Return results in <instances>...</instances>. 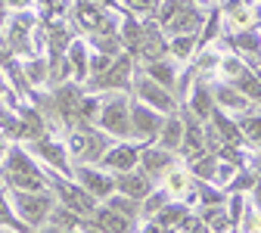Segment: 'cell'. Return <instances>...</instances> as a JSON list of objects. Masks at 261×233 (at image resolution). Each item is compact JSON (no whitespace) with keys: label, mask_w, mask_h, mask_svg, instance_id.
Returning <instances> with one entry per match:
<instances>
[{"label":"cell","mask_w":261,"mask_h":233,"mask_svg":"<svg viewBox=\"0 0 261 233\" xmlns=\"http://www.w3.org/2000/svg\"><path fill=\"white\" fill-rule=\"evenodd\" d=\"M4 180H7V190H47V174L38 168V162L31 159V152L19 149V146H10L7 156H4Z\"/></svg>","instance_id":"cell-1"},{"label":"cell","mask_w":261,"mask_h":233,"mask_svg":"<svg viewBox=\"0 0 261 233\" xmlns=\"http://www.w3.org/2000/svg\"><path fill=\"white\" fill-rule=\"evenodd\" d=\"M10 202L16 209V215L31 227V230H38L47 224L53 205H56V199L50 190H10Z\"/></svg>","instance_id":"cell-2"},{"label":"cell","mask_w":261,"mask_h":233,"mask_svg":"<svg viewBox=\"0 0 261 233\" xmlns=\"http://www.w3.org/2000/svg\"><path fill=\"white\" fill-rule=\"evenodd\" d=\"M96 124H100L106 134L124 140L130 137V99L124 93H112L103 99L100 106V118H96Z\"/></svg>","instance_id":"cell-3"},{"label":"cell","mask_w":261,"mask_h":233,"mask_svg":"<svg viewBox=\"0 0 261 233\" xmlns=\"http://www.w3.org/2000/svg\"><path fill=\"white\" fill-rule=\"evenodd\" d=\"M130 87H134V99L137 103H143V106H149V109H155L159 115H174L177 112V99H174V93L171 90H165L162 84H155L152 78H146L143 72L140 75H134V81H130Z\"/></svg>","instance_id":"cell-4"},{"label":"cell","mask_w":261,"mask_h":233,"mask_svg":"<svg viewBox=\"0 0 261 233\" xmlns=\"http://www.w3.org/2000/svg\"><path fill=\"white\" fill-rule=\"evenodd\" d=\"M47 184H53V190H56V196H59V205H65L69 212H75V215H81V218H90V215H93L96 199H93L90 193H84L78 184H69L62 174L47 177Z\"/></svg>","instance_id":"cell-5"},{"label":"cell","mask_w":261,"mask_h":233,"mask_svg":"<svg viewBox=\"0 0 261 233\" xmlns=\"http://www.w3.org/2000/svg\"><path fill=\"white\" fill-rule=\"evenodd\" d=\"M130 81H134V59L124 53V56H115V59H112V65H109L103 75L90 78V87H93V90L124 93V90L130 87Z\"/></svg>","instance_id":"cell-6"},{"label":"cell","mask_w":261,"mask_h":233,"mask_svg":"<svg viewBox=\"0 0 261 233\" xmlns=\"http://www.w3.org/2000/svg\"><path fill=\"white\" fill-rule=\"evenodd\" d=\"M75 174V184L90 193L96 202H106V199L115 193V174L103 171V168H93V165H78V168L72 171Z\"/></svg>","instance_id":"cell-7"},{"label":"cell","mask_w":261,"mask_h":233,"mask_svg":"<svg viewBox=\"0 0 261 233\" xmlns=\"http://www.w3.org/2000/svg\"><path fill=\"white\" fill-rule=\"evenodd\" d=\"M162 124H165V115H159L155 109L137 103V99H130V137L143 140V146H146L149 140L159 137Z\"/></svg>","instance_id":"cell-8"},{"label":"cell","mask_w":261,"mask_h":233,"mask_svg":"<svg viewBox=\"0 0 261 233\" xmlns=\"http://www.w3.org/2000/svg\"><path fill=\"white\" fill-rule=\"evenodd\" d=\"M31 156L44 159V165H50V168L62 177L72 174V162H69V152H65V146L59 140H50V137H41V140H31Z\"/></svg>","instance_id":"cell-9"},{"label":"cell","mask_w":261,"mask_h":233,"mask_svg":"<svg viewBox=\"0 0 261 233\" xmlns=\"http://www.w3.org/2000/svg\"><path fill=\"white\" fill-rule=\"evenodd\" d=\"M103 162V171L109 174H124V171H134L137 162H140V146L134 143H118V146H109L106 156L100 159Z\"/></svg>","instance_id":"cell-10"},{"label":"cell","mask_w":261,"mask_h":233,"mask_svg":"<svg viewBox=\"0 0 261 233\" xmlns=\"http://www.w3.org/2000/svg\"><path fill=\"white\" fill-rule=\"evenodd\" d=\"M81 99H84V93H81V87H78L75 81H65L62 87H56V93H53V106L59 109V115H62L65 124H78Z\"/></svg>","instance_id":"cell-11"},{"label":"cell","mask_w":261,"mask_h":233,"mask_svg":"<svg viewBox=\"0 0 261 233\" xmlns=\"http://www.w3.org/2000/svg\"><path fill=\"white\" fill-rule=\"evenodd\" d=\"M152 177H146L140 168L134 171H124V174H115V193L127 196V199H137V202H143V199L152 193Z\"/></svg>","instance_id":"cell-12"},{"label":"cell","mask_w":261,"mask_h":233,"mask_svg":"<svg viewBox=\"0 0 261 233\" xmlns=\"http://www.w3.org/2000/svg\"><path fill=\"white\" fill-rule=\"evenodd\" d=\"M137 168L146 174V177H162V174H168L171 168H174V159H171V152H165V149H159V146H143L140 149V162H137Z\"/></svg>","instance_id":"cell-13"},{"label":"cell","mask_w":261,"mask_h":233,"mask_svg":"<svg viewBox=\"0 0 261 233\" xmlns=\"http://www.w3.org/2000/svg\"><path fill=\"white\" fill-rule=\"evenodd\" d=\"M90 224L100 230V233H130L137 221H130V218L118 215V212L109 209V205H96L93 215H90Z\"/></svg>","instance_id":"cell-14"},{"label":"cell","mask_w":261,"mask_h":233,"mask_svg":"<svg viewBox=\"0 0 261 233\" xmlns=\"http://www.w3.org/2000/svg\"><path fill=\"white\" fill-rule=\"evenodd\" d=\"M65 62H69V72L75 75V84L87 81L90 78V47H87V41L78 38L65 47Z\"/></svg>","instance_id":"cell-15"},{"label":"cell","mask_w":261,"mask_h":233,"mask_svg":"<svg viewBox=\"0 0 261 233\" xmlns=\"http://www.w3.org/2000/svg\"><path fill=\"white\" fill-rule=\"evenodd\" d=\"M75 19H78V25L87 31V35H93V31H100V28L109 22V16L103 13V7L96 4V0H78Z\"/></svg>","instance_id":"cell-16"},{"label":"cell","mask_w":261,"mask_h":233,"mask_svg":"<svg viewBox=\"0 0 261 233\" xmlns=\"http://www.w3.org/2000/svg\"><path fill=\"white\" fill-rule=\"evenodd\" d=\"M16 118H19V124H22V140H41V137H44L47 124H44V115H41L38 109L19 103V106H16Z\"/></svg>","instance_id":"cell-17"},{"label":"cell","mask_w":261,"mask_h":233,"mask_svg":"<svg viewBox=\"0 0 261 233\" xmlns=\"http://www.w3.org/2000/svg\"><path fill=\"white\" fill-rule=\"evenodd\" d=\"M155 143H159V149H165V152L180 149V143H184V118L168 115L165 124H162V131H159V137H155Z\"/></svg>","instance_id":"cell-18"},{"label":"cell","mask_w":261,"mask_h":233,"mask_svg":"<svg viewBox=\"0 0 261 233\" xmlns=\"http://www.w3.org/2000/svg\"><path fill=\"white\" fill-rule=\"evenodd\" d=\"M180 149H184L187 156H193V159L205 156V137H202L199 124L193 121V115H187V121H184V143H180ZM193 159H190V162H193Z\"/></svg>","instance_id":"cell-19"},{"label":"cell","mask_w":261,"mask_h":233,"mask_svg":"<svg viewBox=\"0 0 261 233\" xmlns=\"http://www.w3.org/2000/svg\"><path fill=\"white\" fill-rule=\"evenodd\" d=\"M0 227H7V230H13V233H35L19 215H16V209H13V202H10V190H0Z\"/></svg>","instance_id":"cell-20"},{"label":"cell","mask_w":261,"mask_h":233,"mask_svg":"<svg viewBox=\"0 0 261 233\" xmlns=\"http://www.w3.org/2000/svg\"><path fill=\"white\" fill-rule=\"evenodd\" d=\"M146 78H152L155 84H162L165 90H171L174 93V87H177V72H174V65L171 62H162V59H155V62H149L146 65V72H143Z\"/></svg>","instance_id":"cell-21"},{"label":"cell","mask_w":261,"mask_h":233,"mask_svg":"<svg viewBox=\"0 0 261 233\" xmlns=\"http://www.w3.org/2000/svg\"><path fill=\"white\" fill-rule=\"evenodd\" d=\"M190 218V209L184 205V202H168L165 209H162L155 218H149V221H155L159 227H165V230H174L177 224H184Z\"/></svg>","instance_id":"cell-22"},{"label":"cell","mask_w":261,"mask_h":233,"mask_svg":"<svg viewBox=\"0 0 261 233\" xmlns=\"http://www.w3.org/2000/svg\"><path fill=\"white\" fill-rule=\"evenodd\" d=\"M109 143H106V134H100V131H93L87 127V146H84V156H81V165H93V162H100L106 156Z\"/></svg>","instance_id":"cell-23"},{"label":"cell","mask_w":261,"mask_h":233,"mask_svg":"<svg viewBox=\"0 0 261 233\" xmlns=\"http://www.w3.org/2000/svg\"><path fill=\"white\" fill-rule=\"evenodd\" d=\"M190 109H193L196 118H208V115H212L215 99H212V90H208L205 84H196V90H193V96H190Z\"/></svg>","instance_id":"cell-24"},{"label":"cell","mask_w":261,"mask_h":233,"mask_svg":"<svg viewBox=\"0 0 261 233\" xmlns=\"http://www.w3.org/2000/svg\"><path fill=\"white\" fill-rule=\"evenodd\" d=\"M233 87H237L243 96H252V99H258V103H261V81H258L249 69H243V65H240L237 75H233Z\"/></svg>","instance_id":"cell-25"},{"label":"cell","mask_w":261,"mask_h":233,"mask_svg":"<svg viewBox=\"0 0 261 233\" xmlns=\"http://www.w3.org/2000/svg\"><path fill=\"white\" fill-rule=\"evenodd\" d=\"M106 205H109V209H115L118 215L130 218V221H137V218H140V202H137V199L121 196V193H112V196L106 199Z\"/></svg>","instance_id":"cell-26"},{"label":"cell","mask_w":261,"mask_h":233,"mask_svg":"<svg viewBox=\"0 0 261 233\" xmlns=\"http://www.w3.org/2000/svg\"><path fill=\"white\" fill-rule=\"evenodd\" d=\"M199 221L208 227V233H227V230L233 227V224H230V215H227L224 209H205Z\"/></svg>","instance_id":"cell-27"},{"label":"cell","mask_w":261,"mask_h":233,"mask_svg":"<svg viewBox=\"0 0 261 233\" xmlns=\"http://www.w3.org/2000/svg\"><path fill=\"white\" fill-rule=\"evenodd\" d=\"M215 99H218L221 106H227V109H246V96L240 90H233L230 84H221L215 90Z\"/></svg>","instance_id":"cell-28"},{"label":"cell","mask_w":261,"mask_h":233,"mask_svg":"<svg viewBox=\"0 0 261 233\" xmlns=\"http://www.w3.org/2000/svg\"><path fill=\"white\" fill-rule=\"evenodd\" d=\"M168 205V193L165 190H152L146 199H143V202H140V215H146V218H155L162 209H165Z\"/></svg>","instance_id":"cell-29"},{"label":"cell","mask_w":261,"mask_h":233,"mask_svg":"<svg viewBox=\"0 0 261 233\" xmlns=\"http://www.w3.org/2000/svg\"><path fill=\"white\" fill-rule=\"evenodd\" d=\"M193 50H196V35H177V38H168V53H171L174 59H187Z\"/></svg>","instance_id":"cell-30"},{"label":"cell","mask_w":261,"mask_h":233,"mask_svg":"<svg viewBox=\"0 0 261 233\" xmlns=\"http://www.w3.org/2000/svg\"><path fill=\"white\" fill-rule=\"evenodd\" d=\"M215 168H218V159H215V156H199V159L190 162L193 177H202V180H212V177H215Z\"/></svg>","instance_id":"cell-31"},{"label":"cell","mask_w":261,"mask_h":233,"mask_svg":"<svg viewBox=\"0 0 261 233\" xmlns=\"http://www.w3.org/2000/svg\"><path fill=\"white\" fill-rule=\"evenodd\" d=\"M212 118H215V124H218V131H221V140H224V143H230V146H233V143H240V140H243L240 127H237L233 121H227L221 112H215Z\"/></svg>","instance_id":"cell-32"},{"label":"cell","mask_w":261,"mask_h":233,"mask_svg":"<svg viewBox=\"0 0 261 233\" xmlns=\"http://www.w3.org/2000/svg\"><path fill=\"white\" fill-rule=\"evenodd\" d=\"M22 75H25V81H28V84H41V81H44V75H47L44 59H28V62H25V69H22Z\"/></svg>","instance_id":"cell-33"},{"label":"cell","mask_w":261,"mask_h":233,"mask_svg":"<svg viewBox=\"0 0 261 233\" xmlns=\"http://www.w3.org/2000/svg\"><path fill=\"white\" fill-rule=\"evenodd\" d=\"M112 59H115V56H106V53H90V78L103 75L109 65H112ZM90 78H87V81H90Z\"/></svg>","instance_id":"cell-34"},{"label":"cell","mask_w":261,"mask_h":233,"mask_svg":"<svg viewBox=\"0 0 261 233\" xmlns=\"http://www.w3.org/2000/svg\"><path fill=\"white\" fill-rule=\"evenodd\" d=\"M159 4H162V0H124V7H127L130 13H140V16L155 13V10H159Z\"/></svg>","instance_id":"cell-35"},{"label":"cell","mask_w":261,"mask_h":233,"mask_svg":"<svg viewBox=\"0 0 261 233\" xmlns=\"http://www.w3.org/2000/svg\"><path fill=\"white\" fill-rule=\"evenodd\" d=\"M237 47H243V50H258V47H261V41H258L255 31H246V35H240V38H237Z\"/></svg>","instance_id":"cell-36"},{"label":"cell","mask_w":261,"mask_h":233,"mask_svg":"<svg viewBox=\"0 0 261 233\" xmlns=\"http://www.w3.org/2000/svg\"><path fill=\"white\" fill-rule=\"evenodd\" d=\"M243 127H246V134H249L252 140H258V143H261V118H246V124H243Z\"/></svg>","instance_id":"cell-37"},{"label":"cell","mask_w":261,"mask_h":233,"mask_svg":"<svg viewBox=\"0 0 261 233\" xmlns=\"http://www.w3.org/2000/svg\"><path fill=\"white\" fill-rule=\"evenodd\" d=\"M233 184H237V190H252V187H255V177H252V174H240Z\"/></svg>","instance_id":"cell-38"},{"label":"cell","mask_w":261,"mask_h":233,"mask_svg":"<svg viewBox=\"0 0 261 233\" xmlns=\"http://www.w3.org/2000/svg\"><path fill=\"white\" fill-rule=\"evenodd\" d=\"M31 0H7V10H28Z\"/></svg>","instance_id":"cell-39"},{"label":"cell","mask_w":261,"mask_h":233,"mask_svg":"<svg viewBox=\"0 0 261 233\" xmlns=\"http://www.w3.org/2000/svg\"><path fill=\"white\" fill-rule=\"evenodd\" d=\"M35 233H75V230H62V227H53V224H47V227H38Z\"/></svg>","instance_id":"cell-40"},{"label":"cell","mask_w":261,"mask_h":233,"mask_svg":"<svg viewBox=\"0 0 261 233\" xmlns=\"http://www.w3.org/2000/svg\"><path fill=\"white\" fill-rule=\"evenodd\" d=\"M7 13H10L7 10V0H0V28H4V22H7Z\"/></svg>","instance_id":"cell-41"},{"label":"cell","mask_w":261,"mask_h":233,"mask_svg":"<svg viewBox=\"0 0 261 233\" xmlns=\"http://www.w3.org/2000/svg\"><path fill=\"white\" fill-rule=\"evenodd\" d=\"M7 93V75H4V69H0V96Z\"/></svg>","instance_id":"cell-42"},{"label":"cell","mask_w":261,"mask_h":233,"mask_svg":"<svg viewBox=\"0 0 261 233\" xmlns=\"http://www.w3.org/2000/svg\"><path fill=\"white\" fill-rule=\"evenodd\" d=\"M7 149H10V146L4 143V134H0V156H7Z\"/></svg>","instance_id":"cell-43"},{"label":"cell","mask_w":261,"mask_h":233,"mask_svg":"<svg viewBox=\"0 0 261 233\" xmlns=\"http://www.w3.org/2000/svg\"><path fill=\"white\" fill-rule=\"evenodd\" d=\"M255 196H258V205H261V187H258V190H255Z\"/></svg>","instance_id":"cell-44"},{"label":"cell","mask_w":261,"mask_h":233,"mask_svg":"<svg viewBox=\"0 0 261 233\" xmlns=\"http://www.w3.org/2000/svg\"><path fill=\"white\" fill-rule=\"evenodd\" d=\"M193 4H205V0H193Z\"/></svg>","instance_id":"cell-45"},{"label":"cell","mask_w":261,"mask_h":233,"mask_svg":"<svg viewBox=\"0 0 261 233\" xmlns=\"http://www.w3.org/2000/svg\"><path fill=\"white\" fill-rule=\"evenodd\" d=\"M258 165H261V162H258Z\"/></svg>","instance_id":"cell-46"}]
</instances>
